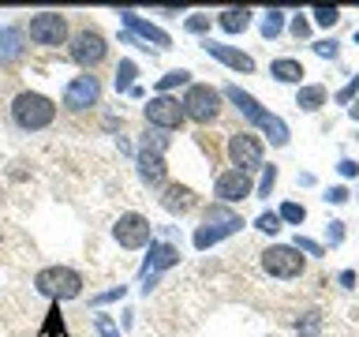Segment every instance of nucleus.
Instances as JSON below:
<instances>
[{
  "label": "nucleus",
  "instance_id": "6ab92c4d",
  "mask_svg": "<svg viewBox=\"0 0 359 337\" xmlns=\"http://www.w3.org/2000/svg\"><path fill=\"white\" fill-rule=\"evenodd\" d=\"M180 263V247H172V244H150V255H146V266H142V274L146 277H157L161 270H168V266H176Z\"/></svg>",
  "mask_w": 359,
  "mask_h": 337
},
{
  "label": "nucleus",
  "instance_id": "4c0bfd02",
  "mask_svg": "<svg viewBox=\"0 0 359 337\" xmlns=\"http://www.w3.org/2000/svg\"><path fill=\"white\" fill-rule=\"evenodd\" d=\"M325 232H330V244H341L344 240V221H330V229H325Z\"/></svg>",
  "mask_w": 359,
  "mask_h": 337
},
{
  "label": "nucleus",
  "instance_id": "f257e3e1",
  "mask_svg": "<svg viewBox=\"0 0 359 337\" xmlns=\"http://www.w3.org/2000/svg\"><path fill=\"white\" fill-rule=\"evenodd\" d=\"M224 98H229L232 105L255 124V128H262V131L269 135V143H273V146H288V135H292V131H288V124L280 120V117H273L269 109L258 105V98H251V94H247V90H240V86H224Z\"/></svg>",
  "mask_w": 359,
  "mask_h": 337
},
{
  "label": "nucleus",
  "instance_id": "dca6fc26",
  "mask_svg": "<svg viewBox=\"0 0 359 337\" xmlns=\"http://www.w3.org/2000/svg\"><path fill=\"white\" fill-rule=\"evenodd\" d=\"M120 19H123V27H128L131 34H139V38L146 41V49H150V41H154V49H168V34L165 30H157L154 22H146V19H139L135 11H120Z\"/></svg>",
  "mask_w": 359,
  "mask_h": 337
},
{
  "label": "nucleus",
  "instance_id": "393cba45",
  "mask_svg": "<svg viewBox=\"0 0 359 337\" xmlns=\"http://www.w3.org/2000/svg\"><path fill=\"white\" fill-rule=\"evenodd\" d=\"M184 83H191V72H184V67H176V72H168V75L157 79V90H161V94H168L172 86H184Z\"/></svg>",
  "mask_w": 359,
  "mask_h": 337
},
{
  "label": "nucleus",
  "instance_id": "e433bc0d",
  "mask_svg": "<svg viewBox=\"0 0 359 337\" xmlns=\"http://www.w3.org/2000/svg\"><path fill=\"white\" fill-rule=\"evenodd\" d=\"M303 337H318V311H307V326H303Z\"/></svg>",
  "mask_w": 359,
  "mask_h": 337
},
{
  "label": "nucleus",
  "instance_id": "72a5a7b5",
  "mask_svg": "<svg viewBox=\"0 0 359 337\" xmlns=\"http://www.w3.org/2000/svg\"><path fill=\"white\" fill-rule=\"evenodd\" d=\"M288 27H292V38H307V34H311V22L307 19H303V15H292V22H288Z\"/></svg>",
  "mask_w": 359,
  "mask_h": 337
},
{
  "label": "nucleus",
  "instance_id": "2f4dec72",
  "mask_svg": "<svg viewBox=\"0 0 359 337\" xmlns=\"http://www.w3.org/2000/svg\"><path fill=\"white\" fill-rule=\"evenodd\" d=\"M277 184V165H262V184H258V195H269Z\"/></svg>",
  "mask_w": 359,
  "mask_h": 337
},
{
  "label": "nucleus",
  "instance_id": "aec40b11",
  "mask_svg": "<svg viewBox=\"0 0 359 337\" xmlns=\"http://www.w3.org/2000/svg\"><path fill=\"white\" fill-rule=\"evenodd\" d=\"M251 15H255L251 8H224L221 15H217V27L224 34H243L247 27H251Z\"/></svg>",
  "mask_w": 359,
  "mask_h": 337
},
{
  "label": "nucleus",
  "instance_id": "a878e982",
  "mask_svg": "<svg viewBox=\"0 0 359 337\" xmlns=\"http://www.w3.org/2000/svg\"><path fill=\"white\" fill-rule=\"evenodd\" d=\"M277 218L288 221V225H299L303 218H307V210H303V202H285V206L277 210Z\"/></svg>",
  "mask_w": 359,
  "mask_h": 337
},
{
  "label": "nucleus",
  "instance_id": "f3484780",
  "mask_svg": "<svg viewBox=\"0 0 359 337\" xmlns=\"http://www.w3.org/2000/svg\"><path fill=\"white\" fill-rule=\"evenodd\" d=\"M202 49H206L213 60H221V64H229L232 72H255V60L247 53H240V49H232V45H221V41H202Z\"/></svg>",
  "mask_w": 359,
  "mask_h": 337
},
{
  "label": "nucleus",
  "instance_id": "a19ab883",
  "mask_svg": "<svg viewBox=\"0 0 359 337\" xmlns=\"http://www.w3.org/2000/svg\"><path fill=\"white\" fill-rule=\"evenodd\" d=\"M341 285H348V289L355 285V274H352V270H344V274H341Z\"/></svg>",
  "mask_w": 359,
  "mask_h": 337
},
{
  "label": "nucleus",
  "instance_id": "c85d7f7f",
  "mask_svg": "<svg viewBox=\"0 0 359 337\" xmlns=\"http://www.w3.org/2000/svg\"><path fill=\"white\" fill-rule=\"evenodd\" d=\"M355 94H359V75H352V79H348V86L337 90V101H341V105H352Z\"/></svg>",
  "mask_w": 359,
  "mask_h": 337
},
{
  "label": "nucleus",
  "instance_id": "412c9836",
  "mask_svg": "<svg viewBox=\"0 0 359 337\" xmlns=\"http://www.w3.org/2000/svg\"><path fill=\"white\" fill-rule=\"evenodd\" d=\"M269 75H273L277 83H299V79H303V64L292 60V56H277V60L269 64Z\"/></svg>",
  "mask_w": 359,
  "mask_h": 337
},
{
  "label": "nucleus",
  "instance_id": "2eb2a0df",
  "mask_svg": "<svg viewBox=\"0 0 359 337\" xmlns=\"http://www.w3.org/2000/svg\"><path fill=\"white\" fill-rule=\"evenodd\" d=\"M27 56V30L22 27H4L0 30V64L11 67Z\"/></svg>",
  "mask_w": 359,
  "mask_h": 337
},
{
  "label": "nucleus",
  "instance_id": "7c9ffc66",
  "mask_svg": "<svg viewBox=\"0 0 359 337\" xmlns=\"http://www.w3.org/2000/svg\"><path fill=\"white\" fill-rule=\"evenodd\" d=\"M94 326H97V333L101 337H120V326L109 319V315H94Z\"/></svg>",
  "mask_w": 359,
  "mask_h": 337
},
{
  "label": "nucleus",
  "instance_id": "c9c22d12",
  "mask_svg": "<svg viewBox=\"0 0 359 337\" xmlns=\"http://www.w3.org/2000/svg\"><path fill=\"white\" fill-rule=\"evenodd\" d=\"M325 202H333V206H344V202H348V187H330V191H325Z\"/></svg>",
  "mask_w": 359,
  "mask_h": 337
},
{
  "label": "nucleus",
  "instance_id": "20e7f679",
  "mask_svg": "<svg viewBox=\"0 0 359 337\" xmlns=\"http://www.w3.org/2000/svg\"><path fill=\"white\" fill-rule=\"evenodd\" d=\"M243 229V218L229 206H221V202H213V206L202 213V225L195 229V247L198 251H206V247H213L217 240H224V236L240 232Z\"/></svg>",
  "mask_w": 359,
  "mask_h": 337
},
{
  "label": "nucleus",
  "instance_id": "58836bf2",
  "mask_svg": "<svg viewBox=\"0 0 359 337\" xmlns=\"http://www.w3.org/2000/svg\"><path fill=\"white\" fill-rule=\"evenodd\" d=\"M123 296V285L120 289H109V292H101V296H94V303H109V300H120Z\"/></svg>",
  "mask_w": 359,
  "mask_h": 337
},
{
  "label": "nucleus",
  "instance_id": "9d476101",
  "mask_svg": "<svg viewBox=\"0 0 359 337\" xmlns=\"http://www.w3.org/2000/svg\"><path fill=\"white\" fill-rule=\"evenodd\" d=\"M112 236H116V244L120 247H128V251H135V247H146V244H154V229H150V221L142 218V213H120V221L112 225Z\"/></svg>",
  "mask_w": 359,
  "mask_h": 337
},
{
  "label": "nucleus",
  "instance_id": "f704fd0d",
  "mask_svg": "<svg viewBox=\"0 0 359 337\" xmlns=\"http://www.w3.org/2000/svg\"><path fill=\"white\" fill-rule=\"evenodd\" d=\"M314 53L325 56V60H337V53H341V49H337V41L330 38V41H314Z\"/></svg>",
  "mask_w": 359,
  "mask_h": 337
},
{
  "label": "nucleus",
  "instance_id": "a211bd4d",
  "mask_svg": "<svg viewBox=\"0 0 359 337\" xmlns=\"http://www.w3.org/2000/svg\"><path fill=\"white\" fill-rule=\"evenodd\" d=\"M157 199H161V206L168 213H187V210H195V202H198V195L187 184H165Z\"/></svg>",
  "mask_w": 359,
  "mask_h": 337
},
{
  "label": "nucleus",
  "instance_id": "4468645a",
  "mask_svg": "<svg viewBox=\"0 0 359 337\" xmlns=\"http://www.w3.org/2000/svg\"><path fill=\"white\" fill-rule=\"evenodd\" d=\"M213 195H217L221 206H229V202H243L255 195V184L251 176L240 173V168H229V173H221L217 180H213Z\"/></svg>",
  "mask_w": 359,
  "mask_h": 337
},
{
  "label": "nucleus",
  "instance_id": "37998d69",
  "mask_svg": "<svg viewBox=\"0 0 359 337\" xmlns=\"http://www.w3.org/2000/svg\"><path fill=\"white\" fill-rule=\"evenodd\" d=\"M355 41H359V30H355Z\"/></svg>",
  "mask_w": 359,
  "mask_h": 337
},
{
  "label": "nucleus",
  "instance_id": "c756f323",
  "mask_svg": "<svg viewBox=\"0 0 359 337\" xmlns=\"http://www.w3.org/2000/svg\"><path fill=\"white\" fill-rule=\"evenodd\" d=\"M292 247H296L299 255H325V247L318 240H307V236H296V244H292Z\"/></svg>",
  "mask_w": 359,
  "mask_h": 337
},
{
  "label": "nucleus",
  "instance_id": "1a4fd4ad",
  "mask_svg": "<svg viewBox=\"0 0 359 337\" xmlns=\"http://www.w3.org/2000/svg\"><path fill=\"white\" fill-rule=\"evenodd\" d=\"M262 154H266V146H262L258 135H251V131L229 135V157H232V165L240 168V173L251 176V168H262Z\"/></svg>",
  "mask_w": 359,
  "mask_h": 337
},
{
  "label": "nucleus",
  "instance_id": "39448f33",
  "mask_svg": "<svg viewBox=\"0 0 359 337\" xmlns=\"http://www.w3.org/2000/svg\"><path fill=\"white\" fill-rule=\"evenodd\" d=\"M165 146H168V135H142V146H139V154H135L142 184L165 187V173H168V165H165Z\"/></svg>",
  "mask_w": 359,
  "mask_h": 337
},
{
  "label": "nucleus",
  "instance_id": "0eeeda50",
  "mask_svg": "<svg viewBox=\"0 0 359 337\" xmlns=\"http://www.w3.org/2000/svg\"><path fill=\"white\" fill-rule=\"evenodd\" d=\"M262 270L269 277H280V281H292L307 270V258H303L292 244H273L262 251Z\"/></svg>",
  "mask_w": 359,
  "mask_h": 337
},
{
  "label": "nucleus",
  "instance_id": "7ed1b4c3",
  "mask_svg": "<svg viewBox=\"0 0 359 337\" xmlns=\"http://www.w3.org/2000/svg\"><path fill=\"white\" fill-rule=\"evenodd\" d=\"M34 289H38L45 300L64 303V300L83 296V274L72 270V266H45L41 274L34 277Z\"/></svg>",
  "mask_w": 359,
  "mask_h": 337
},
{
  "label": "nucleus",
  "instance_id": "b1692460",
  "mask_svg": "<svg viewBox=\"0 0 359 337\" xmlns=\"http://www.w3.org/2000/svg\"><path fill=\"white\" fill-rule=\"evenodd\" d=\"M135 75H139L135 60H120L116 64V90H120V94H131V90H135Z\"/></svg>",
  "mask_w": 359,
  "mask_h": 337
},
{
  "label": "nucleus",
  "instance_id": "6e6552de",
  "mask_svg": "<svg viewBox=\"0 0 359 337\" xmlns=\"http://www.w3.org/2000/svg\"><path fill=\"white\" fill-rule=\"evenodd\" d=\"M105 53H109V41H105V34L101 30H79L72 45H67V56L83 67V72H90V67H97L101 60H105Z\"/></svg>",
  "mask_w": 359,
  "mask_h": 337
},
{
  "label": "nucleus",
  "instance_id": "9b49d317",
  "mask_svg": "<svg viewBox=\"0 0 359 337\" xmlns=\"http://www.w3.org/2000/svg\"><path fill=\"white\" fill-rule=\"evenodd\" d=\"M30 41L34 45H64L67 41V19L60 15V11H38V15L30 19Z\"/></svg>",
  "mask_w": 359,
  "mask_h": 337
},
{
  "label": "nucleus",
  "instance_id": "423d86ee",
  "mask_svg": "<svg viewBox=\"0 0 359 337\" xmlns=\"http://www.w3.org/2000/svg\"><path fill=\"white\" fill-rule=\"evenodd\" d=\"M180 105H184V117H187V120L213 124V120L221 117V90L210 86V83H191Z\"/></svg>",
  "mask_w": 359,
  "mask_h": 337
},
{
  "label": "nucleus",
  "instance_id": "5701e85b",
  "mask_svg": "<svg viewBox=\"0 0 359 337\" xmlns=\"http://www.w3.org/2000/svg\"><path fill=\"white\" fill-rule=\"evenodd\" d=\"M285 19H288V15H285L280 8H269L266 15H262V38H266V41H273L277 34L285 30Z\"/></svg>",
  "mask_w": 359,
  "mask_h": 337
},
{
  "label": "nucleus",
  "instance_id": "ea45409f",
  "mask_svg": "<svg viewBox=\"0 0 359 337\" xmlns=\"http://www.w3.org/2000/svg\"><path fill=\"white\" fill-rule=\"evenodd\" d=\"M337 168H341V176H355V173H359V165H355V161H348V157H344V161L337 165Z\"/></svg>",
  "mask_w": 359,
  "mask_h": 337
},
{
  "label": "nucleus",
  "instance_id": "f03ea898",
  "mask_svg": "<svg viewBox=\"0 0 359 337\" xmlns=\"http://www.w3.org/2000/svg\"><path fill=\"white\" fill-rule=\"evenodd\" d=\"M11 120L19 131H45L56 120V101L38 94V90H22L11 98Z\"/></svg>",
  "mask_w": 359,
  "mask_h": 337
},
{
  "label": "nucleus",
  "instance_id": "bb28decb",
  "mask_svg": "<svg viewBox=\"0 0 359 337\" xmlns=\"http://www.w3.org/2000/svg\"><path fill=\"white\" fill-rule=\"evenodd\" d=\"M255 229H258V232H269V236H273V232L280 229V218H277L273 210H262V213L255 218Z\"/></svg>",
  "mask_w": 359,
  "mask_h": 337
},
{
  "label": "nucleus",
  "instance_id": "79ce46f5",
  "mask_svg": "<svg viewBox=\"0 0 359 337\" xmlns=\"http://www.w3.org/2000/svg\"><path fill=\"white\" fill-rule=\"evenodd\" d=\"M348 112H352V120H359V105H352V109H348Z\"/></svg>",
  "mask_w": 359,
  "mask_h": 337
},
{
  "label": "nucleus",
  "instance_id": "473e14b6",
  "mask_svg": "<svg viewBox=\"0 0 359 337\" xmlns=\"http://www.w3.org/2000/svg\"><path fill=\"white\" fill-rule=\"evenodd\" d=\"M184 27H187V34H206L210 30V15H202V11H198V15H191Z\"/></svg>",
  "mask_w": 359,
  "mask_h": 337
},
{
  "label": "nucleus",
  "instance_id": "4be33fe9",
  "mask_svg": "<svg viewBox=\"0 0 359 337\" xmlns=\"http://www.w3.org/2000/svg\"><path fill=\"white\" fill-rule=\"evenodd\" d=\"M296 105H299L303 112H318V109L325 105V86H322V83H314V86H299Z\"/></svg>",
  "mask_w": 359,
  "mask_h": 337
},
{
  "label": "nucleus",
  "instance_id": "ddd939ff",
  "mask_svg": "<svg viewBox=\"0 0 359 337\" xmlns=\"http://www.w3.org/2000/svg\"><path fill=\"white\" fill-rule=\"evenodd\" d=\"M97 101H101V83H97V75H90V72L75 75L64 90V109L67 112H83L90 105H97Z\"/></svg>",
  "mask_w": 359,
  "mask_h": 337
},
{
  "label": "nucleus",
  "instance_id": "f8f14e48",
  "mask_svg": "<svg viewBox=\"0 0 359 337\" xmlns=\"http://www.w3.org/2000/svg\"><path fill=\"white\" fill-rule=\"evenodd\" d=\"M184 105H180L176 98H168V94H157L146 101V124L157 131H176L180 124H184Z\"/></svg>",
  "mask_w": 359,
  "mask_h": 337
},
{
  "label": "nucleus",
  "instance_id": "cd10ccee",
  "mask_svg": "<svg viewBox=\"0 0 359 337\" xmlns=\"http://www.w3.org/2000/svg\"><path fill=\"white\" fill-rule=\"evenodd\" d=\"M314 22L318 27H337L341 22V8H314Z\"/></svg>",
  "mask_w": 359,
  "mask_h": 337
}]
</instances>
